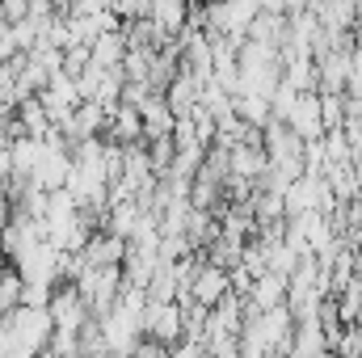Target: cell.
Wrapping results in <instances>:
<instances>
[{
    "mask_svg": "<svg viewBox=\"0 0 362 358\" xmlns=\"http://www.w3.org/2000/svg\"><path fill=\"white\" fill-rule=\"evenodd\" d=\"M228 295H236L232 291V270L215 266L211 258L202 262L198 258V266H194V278H189V291H185V299L189 304H198V308H206V312H215Z\"/></svg>",
    "mask_w": 362,
    "mask_h": 358,
    "instance_id": "cell-1",
    "label": "cell"
},
{
    "mask_svg": "<svg viewBox=\"0 0 362 358\" xmlns=\"http://www.w3.org/2000/svg\"><path fill=\"white\" fill-rule=\"evenodd\" d=\"M51 325H55V333H64V337H81L85 329H89L93 312L89 304L81 299V291L72 287V282H64V287H55V299H51Z\"/></svg>",
    "mask_w": 362,
    "mask_h": 358,
    "instance_id": "cell-2",
    "label": "cell"
},
{
    "mask_svg": "<svg viewBox=\"0 0 362 358\" xmlns=\"http://www.w3.org/2000/svg\"><path fill=\"white\" fill-rule=\"evenodd\" d=\"M144 337L156 342V346H165V350L181 346L185 342V312H181V304H156V299H148Z\"/></svg>",
    "mask_w": 362,
    "mask_h": 358,
    "instance_id": "cell-3",
    "label": "cell"
}]
</instances>
